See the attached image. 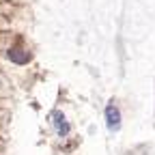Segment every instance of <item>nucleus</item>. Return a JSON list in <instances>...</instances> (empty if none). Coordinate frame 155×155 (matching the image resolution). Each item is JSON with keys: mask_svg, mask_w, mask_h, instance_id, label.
<instances>
[{"mask_svg": "<svg viewBox=\"0 0 155 155\" xmlns=\"http://www.w3.org/2000/svg\"><path fill=\"white\" fill-rule=\"evenodd\" d=\"M106 125L112 131H116V129L121 127V112H119V108H116L114 104H108L106 106Z\"/></svg>", "mask_w": 155, "mask_h": 155, "instance_id": "nucleus-1", "label": "nucleus"}, {"mask_svg": "<svg viewBox=\"0 0 155 155\" xmlns=\"http://www.w3.org/2000/svg\"><path fill=\"white\" fill-rule=\"evenodd\" d=\"M9 58H11V61H15V63H26L30 56H28V54H24V52H19V54H17L15 50H11V52H9Z\"/></svg>", "mask_w": 155, "mask_h": 155, "instance_id": "nucleus-3", "label": "nucleus"}, {"mask_svg": "<svg viewBox=\"0 0 155 155\" xmlns=\"http://www.w3.org/2000/svg\"><path fill=\"white\" fill-rule=\"evenodd\" d=\"M52 123H54L56 131L61 134V136H67V134H69V129H71V125L67 123L65 114H63L61 110H54V112H52Z\"/></svg>", "mask_w": 155, "mask_h": 155, "instance_id": "nucleus-2", "label": "nucleus"}]
</instances>
